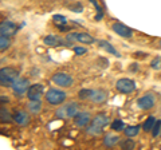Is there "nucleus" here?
I'll return each instance as SVG.
<instances>
[{
  "label": "nucleus",
  "instance_id": "1",
  "mask_svg": "<svg viewBox=\"0 0 161 150\" xmlns=\"http://www.w3.org/2000/svg\"><path fill=\"white\" fill-rule=\"evenodd\" d=\"M18 78L19 72L14 67H3L0 70V84L3 87H11Z\"/></svg>",
  "mask_w": 161,
  "mask_h": 150
},
{
  "label": "nucleus",
  "instance_id": "2",
  "mask_svg": "<svg viewBox=\"0 0 161 150\" xmlns=\"http://www.w3.org/2000/svg\"><path fill=\"white\" fill-rule=\"evenodd\" d=\"M66 99V93L59 88H50L46 94V101L51 104H60Z\"/></svg>",
  "mask_w": 161,
  "mask_h": 150
},
{
  "label": "nucleus",
  "instance_id": "3",
  "mask_svg": "<svg viewBox=\"0 0 161 150\" xmlns=\"http://www.w3.org/2000/svg\"><path fill=\"white\" fill-rule=\"evenodd\" d=\"M115 88L122 94H130L132 91H134L136 83H134V81H132V79H129V78H121L117 81V83H115Z\"/></svg>",
  "mask_w": 161,
  "mask_h": 150
},
{
  "label": "nucleus",
  "instance_id": "4",
  "mask_svg": "<svg viewBox=\"0 0 161 150\" xmlns=\"http://www.w3.org/2000/svg\"><path fill=\"white\" fill-rule=\"evenodd\" d=\"M11 87H12L14 93L16 94V95H23L24 93L28 91L30 82H28V79H26V78H18L16 81L14 82V84Z\"/></svg>",
  "mask_w": 161,
  "mask_h": 150
},
{
  "label": "nucleus",
  "instance_id": "5",
  "mask_svg": "<svg viewBox=\"0 0 161 150\" xmlns=\"http://www.w3.org/2000/svg\"><path fill=\"white\" fill-rule=\"evenodd\" d=\"M53 82L62 87H70L73 84V78L66 72H57L53 75Z\"/></svg>",
  "mask_w": 161,
  "mask_h": 150
},
{
  "label": "nucleus",
  "instance_id": "6",
  "mask_svg": "<svg viewBox=\"0 0 161 150\" xmlns=\"http://www.w3.org/2000/svg\"><path fill=\"white\" fill-rule=\"evenodd\" d=\"M43 95V86L40 83L31 84L27 91V97L30 101H39L40 97Z\"/></svg>",
  "mask_w": 161,
  "mask_h": 150
},
{
  "label": "nucleus",
  "instance_id": "7",
  "mask_svg": "<svg viewBox=\"0 0 161 150\" xmlns=\"http://www.w3.org/2000/svg\"><path fill=\"white\" fill-rule=\"evenodd\" d=\"M18 32V27L15 26V24L9 20H4L2 22V24H0V34L4 35V36H12V35H15Z\"/></svg>",
  "mask_w": 161,
  "mask_h": 150
},
{
  "label": "nucleus",
  "instance_id": "8",
  "mask_svg": "<svg viewBox=\"0 0 161 150\" xmlns=\"http://www.w3.org/2000/svg\"><path fill=\"white\" fill-rule=\"evenodd\" d=\"M113 31L117 35H119V36L126 38V39L133 36V29L129 28L128 26H125V24H122V23H114L113 24Z\"/></svg>",
  "mask_w": 161,
  "mask_h": 150
},
{
  "label": "nucleus",
  "instance_id": "9",
  "mask_svg": "<svg viewBox=\"0 0 161 150\" xmlns=\"http://www.w3.org/2000/svg\"><path fill=\"white\" fill-rule=\"evenodd\" d=\"M137 106H138L140 109H142V110H149V109H152V107L154 106V98H153V95L148 94V95L141 97L138 101H137Z\"/></svg>",
  "mask_w": 161,
  "mask_h": 150
},
{
  "label": "nucleus",
  "instance_id": "10",
  "mask_svg": "<svg viewBox=\"0 0 161 150\" xmlns=\"http://www.w3.org/2000/svg\"><path fill=\"white\" fill-rule=\"evenodd\" d=\"M90 122V114L87 111H80L77 113V115L74 117V123L79 127H83Z\"/></svg>",
  "mask_w": 161,
  "mask_h": 150
},
{
  "label": "nucleus",
  "instance_id": "11",
  "mask_svg": "<svg viewBox=\"0 0 161 150\" xmlns=\"http://www.w3.org/2000/svg\"><path fill=\"white\" fill-rule=\"evenodd\" d=\"M43 42L48 47H57V46H62V44H64L62 39H60L59 36H57V35H48V36H46L43 39Z\"/></svg>",
  "mask_w": 161,
  "mask_h": 150
},
{
  "label": "nucleus",
  "instance_id": "12",
  "mask_svg": "<svg viewBox=\"0 0 161 150\" xmlns=\"http://www.w3.org/2000/svg\"><path fill=\"white\" fill-rule=\"evenodd\" d=\"M74 40L75 42H80L83 44H92V43L95 42V39L92 36V35L80 32V34H74Z\"/></svg>",
  "mask_w": 161,
  "mask_h": 150
},
{
  "label": "nucleus",
  "instance_id": "13",
  "mask_svg": "<svg viewBox=\"0 0 161 150\" xmlns=\"http://www.w3.org/2000/svg\"><path fill=\"white\" fill-rule=\"evenodd\" d=\"M90 99H92L94 103H102L106 101V93L102 91V90H94Z\"/></svg>",
  "mask_w": 161,
  "mask_h": 150
},
{
  "label": "nucleus",
  "instance_id": "14",
  "mask_svg": "<svg viewBox=\"0 0 161 150\" xmlns=\"http://www.w3.org/2000/svg\"><path fill=\"white\" fill-rule=\"evenodd\" d=\"M108 123H109V117L105 115V114H98L92 121V125H95V126H99V127H105Z\"/></svg>",
  "mask_w": 161,
  "mask_h": 150
},
{
  "label": "nucleus",
  "instance_id": "15",
  "mask_svg": "<svg viewBox=\"0 0 161 150\" xmlns=\"http://www.w3.org/2000/svg\"><path fill=\"white\" fill-rule=\"evenodd\" d=\"M14 121L19 123V125H22V126H24V125H27L28 123V115H27V113L26 111H16L14 114Z\"/></svg>",
  "mask_w": 161,
  "mask_h": 150
},
{
  "label": "nucleus",
  "instance_id": "16",
  "mask_svg": "<svg viewBox=\"0 0 161 150\" xmlns=\"http://www.w3.org/2000/svg\"><path fill=\"white\" fill-rule=\"evenodd\" d=\"M118 141H119L118 136H114V134H106L105 138H103V145L108 146V147H112L115 143H118Z\"/></svg>",
  "mask_w": 161,
  "mask_h": 150
},
{
  "label": "nucleus",
  "instance_id": "17",
  "mask_svg": "<svg viewBox=\"0 0 161 150\" xmlns=\"http://www.w3.org/2000/svg\"><path fill=\"white\" fill-rule=\"evenodd\" d=\"M98 44H99V47H102L106 52L113 54V55H115V56H119V54L117 52V50H115V48H114V47H113L109 42H106V40H99V42H98Z\"/></svg>",
  "mask_w": 161,
  "mask_h": 150
},
{
  "label": "nucleus",
  "instance_id": "18",
  "mask_svg": "<svg viewBox=\"0 0 161 150\" xmlns=\"http://www.w3.org/2000/svg\"><path fill=\"white\" fill-rule=\"evenodd\" d=\"M64 110H66V115L67 117H75L77 115V113H78V106H77V103H70L67 104V106H64Z\"/></svg>",
  "mask_w": 161,
  "mask_h": 150
},
{
  "label": "nucleus",
  "instance_id": "19",
  "mask_svg": "<svg viewBox=\"0 0 161 150\" xmlns=\"http://www.w3.org/2000/svg\"><path fill=\"white\" fill-rule=\"evenodd\" d=\"M28 106V110L34 114H38L40 110H42V103H40V101H30V103L27 104Z\"/></svg>",
  "mask_w": 161,
  "mask_h": 150
},
{
  "label": "nucleus",
  "instance_id": "20",
  "mask_svg": "<svg viewBox=\"0 0 161 150\" xmlns=\"http://www.w3.org/2000/svg\"><path fill=\"white\" fill-rule=\"evenodd\" d=\"M138 131H140V126H128V127H125V136L126 137H136L138 134Z\"/></svg>",
  "mask_w": 161,
  "mask_h": 150
},
{
  "label": "nucleus",
  "instance_id": "21",
  "mask_svg": "<svg viewBox=\"0 0 161 150\" xmlns=\"http://www.w3.org/2000/svg\"><path fill=\"white\" fill-rule=\"evenodd\" d=\"M154 123H156L154 117H148V119H147V121L144 122V125H142V129L145 130V131H152Z\"/></svg>",
  "mask_w": 161,
  "mask_h": 150
},
{
  "label": "nucleus",
  "instance_id": "22",
  "mask_svg": "<svg viewBox=\"0 0 161 150\" xmlns=\"http://www.w3.org/2000/svg\"><path fill=\"white\" fill-rule=\"evenodd\" d=\"M93 91H94V90H90V88H82V90H80V91L78 93V97H79V99H87V98L92 97Z\"/></svg>",
  "mask_w": 161,
  "mask_h": 150
},
{
  "label": "nucleus",
  "instance_id": "23",
  "mask_svg": "<svg viewBox=\"0 0 161 150\" xmlns=\"http://www.w3.org/2000/svg\"><path fill=\"white\" fill-rule=\"evenodd\" d=\"M53 19H54V22H55V24H57V26H63V24L67 23L66 18H64L63 15H54Z\"/></svg>",
  "mask_w": 161,
  "mask_h": 150
},
{
  "label": "nucleus",
  "instance_id": "24",
  "mask_svg": "<svg viewBox=\"0 0 161 150\" xmlns=\"http://www.w3.org/2000/svg\"><path fill=\"white\" fill-rule=\"evenodd\" d=\"M102 129L103 127H99V126H95V125H92L90 127H87V133L89 134H93V136H98V134L102 133Z\"/></svg>",
  "mask_w": 161,
  "mask_h": 150
},
{
  "label": "nucleus",
  "instance_id": "25",
  "mask_svg": "<svg viewBox=\"0 0 161 150\" xmlns=\"http://www.w3.org/2000/svg\"><path fill=\"white\" fill-rule=\"evenodd\" d=\"M8 46H9V39H8V36H4V35H2V36H0V50L4 51L6 48H8Z\"/></svg>",
  "mask_w": 161,
  "mask_h": 150
},
{
  "label": "nucleus",
  "instance_id": "26",
  "mask_svg": "<svg viewBox=\"0 0 161 150\" xmlns=\"http://www.w3.org/2000/svg\"><path fill=\"white\" fill-rule=\"evenodd\" d=\"M112 127H113V130H115V131H121V130H124V127H125L124 121H121V119H115V121L112 123Z\"/></svg>",
  "mask_w": 161,
  "mask_h": 150
},
{
  "label": "nucleus",
  "instance_id": "27",
  "mask_svg": "<svg viewBox=\"0 0 161 150\" xmlns=\"http://www.w3.org/2000/svg\"><path fill=\"white\" fill-rule=\"evenodd\" d=\"M121 146H122V149H128V150H130V149H134V141H132L130 139V137L126 139V141H124L122 143H121Z\"/></svg>",
  "mask_w": 161,
  "mask_h": 150
},
{
  "label": "nucleus",
  "instance_id": "28",
  "mask_svg": "<svg viewBox=\"0 0 161 150\" xmlns=\"http://www.w3.org/2000/svg\"><path fill=\"white\" fill-rule=\"evenodd\" d=\"M160 130H161V121H156L154 126H153V129H152V136H153L154 138L160 134Z\"/></svg>",
  "mask_w": 161,
  "mask_h": 150
},
{
  "label": "nucleus",
  "instance_id": "29",
  "mask_svg": "<svg viewBox=\"0 0 161 150\" xmlns=\"http://www.w3.org/2000/svg\"><path fill=\"white\" fill-rule=\"evenodd\" d=\"M150 66H152V68H154V70H161V56L154 58L152 61V63H150Z\"/></svg>",
  "mask_w": 161,
  "mask_h": 150
},
{
  "label": "nucleus",
  "instance_id": "30",
  "mask_svg": "<svg viewBox=\"0 0 161 150\" xmlns=\"http://www.w3.org/2000/svg\"><path fill=\"white\" fill-rule=\"evenodd\" d=\"M0 113H2V121H3V122H8V121H11V118H9L11 115L8 114L7 110H4V107H2V111H0Z\"/></svg>",
  "mask_w": 161,
  "mask_h": 150
},
{
  "label": "nucleus",
  "instance_id": "31",
  "mask_svg": "<svg viewBox=\"0 0 161 150\" xmlns=\"http://www.w3.org/2000/svg\"><path fill=\"white\" fill-rule=\"evenodd\" d=\"M74 51L77 55H83L85 52H86V48L85 47H74Z\"/></svg>",
  "mask_w": 161,
  "mask_h": 150
},
{
  "label": "nucleus",
  "instance_id": "32",
  "mask_svg": "<svg viewBox=\"0 0 161 150\" xmlns=\"http://www.w3.org/2000/svg\"><path fill=\"white\" fill-rule=\"evenodd\" d=\"M160 47H161V40H160Z\"/></svg>",
  "mask_w": 161,
  "mask_h": 150
}]
</instances>
